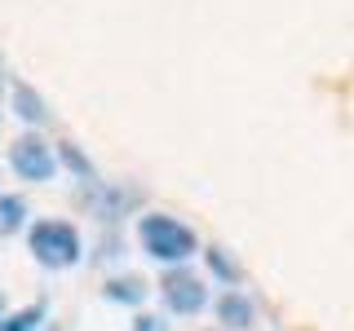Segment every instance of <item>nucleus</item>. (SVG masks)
Segmentation results:
<instances>
[{
    "label": "nucleus",
    "mask_w": 354,
    "mask_h": 331,
    "mask_svg": "<svg viewBox=\"0 0 354 331\" xmlns=\"http://www.w3.org/2000/svg\"><path fill=\"white\" fill-rule=\"evenodd\" d=\"M138 239H142V252L151 261H164V265H186V257H195L199 239L191 225H182L177 217H164V212H147L138 221Z\"/></svg>",
    "instance_id": "nucleus-1"
},
{
    "label": "nucleus",
    "mask_w": 354,
    "mask_h": 331,
    "mask_svg": "<svg viewBox=\"0 0 354 331\" xmlns=\"http://www.w3.org/2000/svg\"><path fill=\"white\" fill-rule=\"evenodd\" d=\"M27 243H31V257L49 265V270H66V265L80 261V234L66 221H36L27 230Z\"/></svg>",
    "instance_id": "nucleus-2"
},
{
    "label": "nucleus",
    "mask_w": 354,
    "mask_h": 331,
    "mask_svg": "<svg viewBox=\"0 0 354 331\" xmlns=\"http://www.w3.org/2000/svg\"><path fill=\"white\" fill-rule=\"evenodd\" d=\"M9 168H14L22 181H49V177L58 172V154H53V146L40 132H22L14 146H9Z\"/></svg>",
    "instance_id": "nucleus-3"
},
{
    "label": "nucleus",
    "mask_w": 354,
    "mask_h": 331,
    "mask_svg": "<svg viewBox=\"0 0 354 331\" xmlns=\"http://www.w3.org/2000/svg\"><path fill=\"white\" fill-rule=\"evenodd\" d=\"M160 296H164V305H169V314H199V309L208 305V287L199 274H191L186 265H173L169 274L160 279Z\"/></svg>",
    "instance_id": "nucleus-4"
},
{
    "label": "nucleus",
    "mask_w": 354,
    "mask_h": 331,
    "mask_svg": "<svg viewBox=\"0 0 354 331\" xmlns=\"http://www.w3.org/2000/svg\"><path fill=\"white\" fill-rule=\"evenodd\" d=\"M9 106H14V115L18 119H27V124H44L49 119V106H44V97L36 93L31 84H14V93H9Z\"/></svg>",
    "instance_id": "nucleus-5"
},
{
    "label": "nucleus",
    "mask_w": 354,
    "mask_h": 331,
    "mask_svg": "<svg viewBox=\"0 0 354 331\" xmlns=\"http://www.w3.org/2000/svg\"><path fill=\"white\" fill-rule=\"evenodd\" d=\"M217 318L226 327H252V301L243 292H226L217 301Z\"/></svg>",
    "instance_id": "nucleus-6"
},
{
    "label": "nucleus",
    "mask_w": 354,
    "mask_h": 331,
    "mask_svg": "<svg viewBox=\"0 0 354 331\" xmlns=\"http://www.w3.org/2000/svg\"><path fill=\"white\" fill-rule=\"evenodd\" d=\"M22 221H27V203H22L18 194H5V199H0V234L22 230Z\"/></svg>",
    "instance_id": "nucleus-7"
},
{
    "label": "nucleus",
    "mask_w": 354,
    "mask_h": 331,
    "mask_svg": "<svg viewBox=\"0 0 354 331\" xmlns=\"http://www.w3.org/2000/svg\"><path fill=\"white\" fill-rule=\"evenodd\" d=\"M106 296L120 305H142V296H147V287H142V279H111L106 283Z\"/></svg>",
    "instance_id": "nucleus-8"
},
{
    "label": "nucleus",
    "mask_w": 354,
    "mask_h": 331,
    "mask_svg": "<svg viewBox=\"0 0 354 331\" xmlns=\"http://www.w3.org/2000/svg\"><path fill=\"white\" fill-rule=\"evenodd\" d=\"M44 318V305H31V309H18V314L0 318V331H31Z\"/></svg>",
    "instance_id": "nucleus-9"
},
{
    "label": "nucleus",
    "mask_w": 354,
    "mask_h": 331,
    "mask_svg": "<svg viewBox=\"0 0 354 331\" xmlns=\"http://www.w3.org/2000/svg\"><path fill=\"white\" fill-rule=\"evenodd\" d=\"M58 154H62V163L71 168L75 177H84V181H93V168H88V159L80 154V146H71V141H62L58 146Z\"/></svg>",
    "instance_id": "nucleus-10"
},
{
    "label": "nucleus",
    "mask_w": 354,
    "mask_h": 331,
    "mask_svg": "<svg viewBox=\"0 0 354 331\" xmlns=\"http://www.w3.org/2000/svg\"><path fill=\"white\" fill-rule=\"evenodd\" d=\"M208 265H213V274H221V279H226V283H235V279H239L235 261H230V257H226V252H221V248H213V252H208Z\"/></svg>",
    "instance_id": "nucleus-11"
},
{
    "label": "nucleus",
    "mask_w": 354,
    "mask_h": 331,
    "mask_svg": "<svg viewBox=\"0 0 354 331\" xmlns=\"http://www.w3.org/2000/svg\"><path fill=\"white\" fill-rule=\"evenodd\" d=\"M133 331H169V327H164V318H155V314H138Z\"/></svg>",
    "instance_id": "nucleus-12"
},
{
    "label": "nucleus",
    "mask_w": 354,
    "mask_h": 331,
    "mask_svg": "<svg viewBox=\"0 0 354 331\" xmlns=\"http://www.w3.org/2000/svg\"><path fill=\"white\" fill-rule=\"evenodd\" d=\"M0 314H5V296H0Z\"/></svg>",
    "instance_id": "nucleus-13"
}]
</instances>
